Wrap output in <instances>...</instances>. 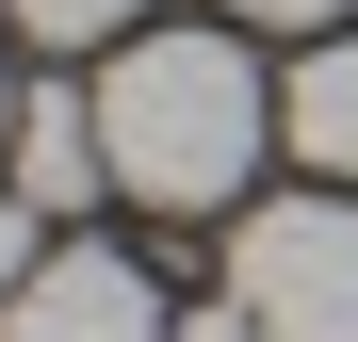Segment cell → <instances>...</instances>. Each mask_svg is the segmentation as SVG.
Here are the masks:
<instances>
[{"label":"cell","instance_id":"obj_3","mask_svg":"<svg viewBox=\"0 0 358 342\" xmlns=\"http://www.w3.org/2000/svg\"><path fill=\"white\" fill-rule=\"evenodd\" d=\"M0 342H179V310L147 294V261H114V245H49L33 294L0 310Z\"/></svg>","mask_w":358,"mask_h":342},{"label":"cell","instance_id":"obj_9","mask_svg":"<svg viewBox=\"0 0 358 342\" xmlns=\"http://www.w3.org/2000/svg\"><path fill=\"white\" fill-rule=\"evenodd\" d=\"M179 342H261V326L245 310H179Z\"/></svg>","mask_w":358,"mask_h":342},{"label":"cell","instance_id":"obj_4","mask_svg":"<svg viewBox=\"0 0 358 342\" xmlns=\"http://www.w3.org/2000/svg\"><path fill=\"white\" fill-rule=\"evenodd\" d=\"M33 212H82V196H114V131H98V98L82 82H33L17 98V163H0Z\"/></svg>","mask_w":358,"mask_h":342},{"label":"cell","instance_id":"obj_1","mask_svg":"<svg viewBox=\"0 0 358 342\" xmlns=\"http://www.w3.org/2000/svg\"><path fill=\"white\" fill-rule=\"evenodd\" d=\"M98 131H114V196L147 212H228L277 147V82L228 33H131L98 66Z\"/></svg>","mask_w":358,"mask_h":342},{"label":"cell","instance_id":"obj_2","mask_svg":"<svg viewBox=\"0 0 358 342\" xmlns=\"http://www.w3.org/2000/svg\"><path fill=\"white\" fill-rule=\"evenodd\" d=\"M228 310L261 342H358V196L310 180V196H261L228 228Z\"/></svg>","mask_w":358,"mask_h":342},{"label":"cell","instance_id":"obj_7","mask_svg":"<svg viewBox=\"0 0 358 342\" xmlns=\"http://www.w3.org/2000/svg\"><path fill=\"white\" fill-rule=\"evenodd\" d=\"M33 228H49L33 196H0V310H17V294H33V261H49V245H33Z\"/></svg>","mask_w":358,"mask_h":342},{"label":"cell","instance_id":"obj_6","mask_svg":"<svg viewBox=\"0 0 358 342\" xmlns=\"http://www.w3.org/2000/svg\"><path fill=\"white\" fill-rule=\"evenodd\" d=\"M0 33H33V49H131L147 0H0Z\"/></svg>","mask_w":358,"mask_h":342},{"label":"cell","instance_id":"obj_5","mask_svg":"<svg viewBox=\"0 0 358 342\" xmlns=\"http://www.w3.org/2000/svg\"><path fill=\"white\" fill-rule=\"evenodd\" d=\"M277 147L310 163V180H342V196H358V49H342V33L277 82Z\"/></svg>","mask_w":358,"mask_h":342},{"label":"cell","instance_id":"obj_10","mask_svg":"<svg viewBox=\"0 0 358 342\" xmlns=\"http://www.w3.org/2000/svg\"><path fill=\"white\" fill-rule=\"evenodd\" d=\"M0 163H17V82H0Z\"/></svg>","mask_w":358,"mask_h":342},{"label":"cell","instance_id":"obj_8","mask_svg":"<svg viewBox=\"0 0 358 342\" xmlns=\"http://www.w3.org/2000/svg\"><path fill=\"white\" fill-rule=\"evenodd\" d=\"M212 17H261V33H326L342 0H212Z\"/></svg>","mask_w":358,"mask_h":342}]
</instances>
